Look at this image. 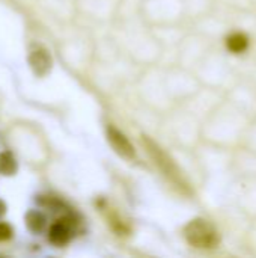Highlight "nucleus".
I'll return each instance as SVG.
<instances>
[{"label":"nucleus","instance_id":"nucleus-7","mask_svg":"<svg viewBox=\"0 0 256 258\" xmlns=\"http://www.w3.org/2000/svg\"><path fill=\"white\" fill-rule=\"evenodd\" d=\"M226 45L228 48L232 51V53H241L247 48L249 45V39L246 38V35L243 33H234L228 38L226 41Z\"/></svg>","mask_w":256,"mask_h":258},{"label":"nucleus","instance_id":"nucleus-10","mask_svg":"<svg viewBox=\"0 0 256 258\" xmlns=\"http://www.w3.org/2000/svg\"><path fill=\"white\" fill-rule=\"evenodd\" d=\"M6 213V204L0 200V216H3Z\"/></svg>","mask_w":256,"mask_h":258},{"label":"nucleus","instance_id":"nucleus-4","mask_svg":"<svg viewBox=\"0 0 256 258\" xmlns=\"http://www.w3.org/2000/svg\"><path fill=\"white\" fill-rule=\"evenodd\" d=\"M29 65L36 76H45L51 68V57L44 48H36L29 54Z\"/></svg>","mask_w":256,"mask_h":258},{"label":"nucleus","instance_id":"nucleus-2","mask_svg":"<svg viewBox=\"0 0 256 258\" xmlns=\"http://www.w3.org/2000/svg\"><path fill=\"white\" fill-rule=\"evenodd\" d=\"M142 142H143L145 148L148 150L149 156L152 157V160L155 162V165L160 168V171H161L174 184H177V186L181 187V189H187V184H186V181H184V178H183L180 169H178L177 165L172 162V159H169V156H167L157 144H154L148 136H143Z\"/></svg>","mask_w":256,"mask_h":258},{"label":"nucleus","instance_id":"nucleus-1","mask_svg":"<svg viewBox=\"0 0 256 258\" xmlns=\"http://www.w3.org/2000/svg\"><path fill=\"white\" fill-rule=\"evenodd\" d=\"M184 237L192 246L204 249L216 248L220 242L217 230L202 218H196L187 224V227L184 228Z\"/></svg>","mask_w":256,"mask_h":258},{"label":"nucleus","instance_id":"nucleus-6","mask_svg":"<svg viewBox=\"0 0 256 258\" xmlns=\"http://www.w3.org/2000/svg\"><path fill=\"white\" fill-rule=\"evenodd\" d=\"M45 216L41 212L32 210L26 215V224L32 233H41L45 227Z\"/></svg>","mask_w":256,"mask_h":258},{"label":"nucleus","instance_id":"nucleus-5","mask_svg":"<svg viewBox=\"0 0 256 258\" xmlns=\"http://www.w3.org/2000/svg\"><path fill=\"white\" fill-rule=\"evenodd\" d=\"M71 239V224L66 221H59L51 225L48 233V240L53 245H65Z\"/></svg>","mask_w":256,"mask_h":258},{"label":"nucleus","instance_id":"nucleus-8","mask_svg":"<svg viewBox=\"0 0 256 258\" xmlns=\"http://www.w3.org/2000/svg\"><path fill=\"white\" fill-rule=\"evenodd\" d=\"M17 171V162H15V157L5 151V153H0V174L3 175H12L15 174Z\"/></svg>","mask_w":256,"mask_h":258},{"label":"nucleus","instance_id":"nucleus-3","mask_svg":"<svg viewBox=\"0 0 256 258\" xmlns=\"http://www.w3.org/2000/svg\"><path fill=\"white\" fill-rule=\"evenodd\" d=\"M107 139H109V144L112 145V148L119 156H122L124 159L133 160L136 157V151H134L133 145L130 144V141L125 138V135H122L115 127H109L107 128Z\"/></svg>","mask_w":256,"mask_h":258},{"label":"nucleus","instance_id":"nucleus-9","mask_svg":"<svg viewBox=\"0 0 256 258\" xmlns=\"http://www.w3.org/2000/svg\"><path fill=\"white\" fill-rule=\"evenodd\" d=\"M12 227L6 222H0V242L3 240H8L12 237Z\"/></svg>","mask_w":256,"mask_h":258}]
</instances>
